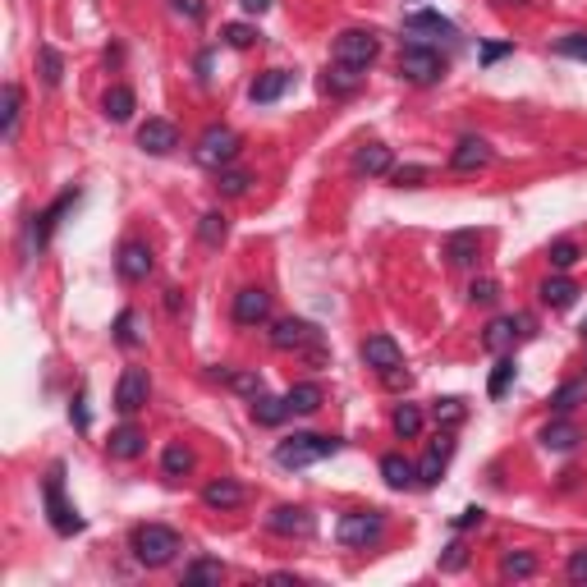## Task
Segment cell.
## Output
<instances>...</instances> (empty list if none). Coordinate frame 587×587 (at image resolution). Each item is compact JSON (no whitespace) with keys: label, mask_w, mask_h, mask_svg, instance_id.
Here are the masks:
<instances>
[{"label":"cell","mask_w":587,"mask_h":587,"mask_svg":"<svg viewBox=\"0 0 587 587\" xmlns=\"http://www.w3.org/2000/svg\"><path fill=\"white\" fill-rule=\"evenodd\" d=\"M175 10L189 14V19H202V5H198V0H175Z\"/></svg>","instance_id":"55"},{"label":"cell","mask_w":587,"mask_h":587,"mask_svg":"<svg viewBox=\"0 0 587 587\" xmlns=\"http://www.w3.org/2000/svg\"><path fill=\"white\" fill-rule=\"evenodd\" d=\"M510 381H514V358H500V363H496V372H491L487 395H491V399H500L505 390H510Z\"/></svg>","instance_id":"44"},{"label":"cell","mask_w":587,"mask_h":587,"mask_svg":"<svg viewBox=\"0 0 587 587\" xmlns=\"http://www.w3.org/2000/svg\"><path fill=\"white\" fill-rule=\"evenodd\" d=\"M565 574H569V583H587V551H574V555H569Z\"/></svg>","instance_id":"50"},{"label":"cell","mask_w":587,"mask_h":587,"mask_svg":"<svg viewBox=\"0 0 587 587\" xmlns=\"http://www.w3.org/2000/svg\"><path fill=\"white\" fill-rule=\"evenodd\" d=\"M266 528H271L276 537H299V542H308L312 532H317V519H312V510H303V505H276V510L266 514Z\"/></svg>","instance_id":"9"},{"label":"cell","mask_w":587,"mask_h":587,"mask_svg":"<svg viewBox=\"0 0 587 587\" xmlns=\"http://www.w3.org/2000/svg\"><path fill=\"white\" fill-rule=\"evenodd\" d=\"M578 441H583V436H578V427H574L565 413L542 427V450H555V455H560V450H574Z\"/></svg>","instance_id":"24"},{"label":"cell","mask_w":587,"mask_h":587,"mask_svg":"<svg viewBox=\"0 0 587 587\" xmlns=\"http://www.w3.org/2000/svg\"><path fill=\"white\" fill-rule=\"evenodd\" d=\"M239 147H244V138H239L234 129H225V124H211L202 138H198V147H193V156H198V166L202 170H225L234 156H239Z\"/></svg>","instance_id":"4"},{"label":"cell","mask_w":587,"mask_h":587,"mask_svg":"<svg viewBox=\"0 0 587 587\" xmlns=\"http://www.w3.org/2000/svg\"><path fill=\"white\" fill-rule=\"evenodd\" d=\"M322 399H326V390L317 381H299V386H289L285 404H289V413H317V409H322Z\"/></svg>","instance_id":"25"},{"label":"cell","mask_w":587,"mask_h":587,"mask_svg":"<svg viewBox=\"0 0 587 587\" xmlns=\"http://www.w3.org/2000/svg\"><path fill=\"white\" fill-rule=\"evenodd\" d=\"M523 335H532V322H528V317H496V322L482 331V349H487V354H510Z\"/></svg>","instance_id":"10"},{"label":"cell","mask_w":587,"mask_h":587,"mask_svg":"<svg viewBox=\"0 0 587 587\" xmlns=\"http://www.w3.org/2000/svg\"><path fill=\"white\" fill-rule=\"evenodd\" d=\"M381 56V37L372 33V28H344L331 46V60L335 65H349V69H367V65H377Z\"/></svg>","instance_id":"3"},{"label":"cell","mask_w":587,"mask_h":587,"mask_svg":"<svg viewBox=\"0 0 587 587\" xmlns=\"http://www.w3.org/2000/svg\"><path fill=\"white\" fill-rule=\"evenodd\" d=\"M578 299V285L569 280V276H551L546 285H542V303L546 308H569Z\"/></svg>","instance_id":"31"},{"label":"cell","mask_w":587,"mask_h":587,"mask_svg":"<svg viewBox=\"0 0 587 587\" xmlns=\"http://www.w3.org/2000/svg\"><path fill=\"white\" fill-rule=\"evenodd\" d=\"M60 477H65V468L56 464V468H51V477H46V514H51V528L69 537V532L83 528V519H78V514L69 510V500H65V482H60Z\"/></svg>","instance_id":"8"},{"label":"cell","mask_w":587,"mask_h":587,"mask_svg":"<svg viewBox=\"0 0 587 587\" xmlns=\"http://www.w3.org/2000/svg\"><path fill=\"white\" fill-rule=\"evenodd\" d=\"M482 519H487V510H482V505H468V510L455 519V528H459V532H468V528H482Z\"/></svg>","instance_id":"52"},{"label":"cell","mask_w":587,"mask_h":587,"mask_svg":"<svg viewBox=\"0 0 587 587\" xmlns=\"http://www.w3.org/2000/svg\"><path fill=\"white\" fill-rule=\"evenodd\" d=\"M399 74L409 78V83L418 88H432L436 78H445V56L432 46H422V42H409L404 51H399Z\"/></svg>","instance_id":"5"},{"label":"cell","mask_w":587,"mask_h":587,"mask_svg":"<svg viewBox=\"0 0 587 587\" xmlns=\"http://www.w3.org/2000/svg\"><path fill=\"white\" fill-rule=\"evenodd\" d=\"M390 427H395L399 441H413V436L422 432V409H418V404H399L395 418H390Z\"/></svg>","instance_id":"35"},{"label":"cell","mask_w":587,"mask_h":587,"mask_svg":"<svg viewBox=\"0 0 587 587\" xmlns=\"http://www.w3.org/2000/svg\"><path fill=\"white\" fill-rule=\"evenodd\" d=\"M390 179L399 184V189H418V184L427 179V170L422 166H399V170H390Z\"/></svg>","instance_id":"49"},{"label":"cell","mask_w":587,"mask_h":587,"mask_svg":"<svg viewBox=\"0 0 587 587\" xmlns=\"http://www.w3.org/2000/svg\"><path fill=\"white\" fill-rule=\"evenodd\" d=\"M491 161V147L482 138H464L455 152H450V166H455L459 175H473V170H482Z\"/></svg>","instance_id":"20"},{"label":"cell","mask_w":587,"mask_h":587,"mask_svg":"<svg viewBox=\"0 0 587 587\" xmlns=\"http://www.w3.org/2000/svg\"><path fill=\"white\" fill-rule=\"evenodd\" d=\"M560 56H569V60H587V33H565L555 42Z\"/></svg>","instance_id":"46"},{"label":"cell","mask_w":587,"mask_h":587,"mask_svg":"<svg viewBox=\"0 0 587 587\" xmlns=\"http://www.w3.org/2000/svg\"><path fill=\"white\" fill-rule=\"evenodd\" d=\"M546 257H551V266H555V271H569V266L583 257V248L574 244V239H555V244L546 248Z\"/></svg>","instance_id":"40"},{"label":"cell","mask_w":587,"mask_h":587,"mask_svg":"<svg viewBox=\"0 0 587 587\" xmlns=\"http://www.w3.org/2000/svg\"><path fill=\"white\" fill-rule=\"evenodd\" d=\"M381 477H386V487L404 491V487L418 482V464H409L404 455H386V459H381Z\"/></svg>","instance_id":"27"},{"label":"cell","mask_w":587,"mask_h":587,"mask_svg":"<svg viewBox=\"0 0 587 587\" xmlns=\"http://www.w3.org/2000/svg\"><path fill=\"white\" fill-rule=\"evenodd\" d=\"M358 83H363V69H349V65H335V69H326V78H322V88H326L331 97H349V92H358Z\"/></svg>","instance_id":"29"},{"label":"cell","mask_w":587,"mask_h":587,"mask_svg":"<svg viewBox=\"0 0 587 587\" xmlns=\"http://www.w3.org/2000/svg\"><path fill=\"white\" fill-rule=\"evenodd\" d=\"M115 340L124 344V349H133V344H143V312L124 308V312H120V322H115Z\"/></svg>","instance_id":"36"},{"label":"cell","mask_w":587,"mask_h":587,"mask_svg":"<svg viewBox=\"0 0 587 587\" xmlns=\"http://www.w3.org/2000/svg\"><path fill=\"white\" fill-rule=\"evenodd\" d=\"M363 363L377 367V372H390V367L404 363V349H399L390 335H367V340H363Z\"/></svg>","instance_id":"16"},{"label":"cell","mask_w":587,"mask_h":587,"mask_svg":"<svg viewBox=\"0 0 587 587\" xmlns=\"http://www.w3.org/2000/svg\"><path fill=\"white\" fill-rule=\"evenodd\" d=\"M583 340H587V322H583Z\"/></svg>","instance_id":"57"},{"label":"cell","mask_w":587,"mask_h":587,"mask_svg":"<svg viewBox=\"0 0 587 587\" xmlns=\"http://www.w3.org/2000/svg\"><path fill=\"white\" fill-rule=\"evenodd\" d=\"M340 450L335 436H317V432H294L276 445V464L280 468H308V464H322Z\"/></svg>","instance_id":"2"},{"label":"cell","mask_w":587,"mask_h":587,"mask_svg":"<svg viewBox=\"0 0 587 587\" xmlns=\"http://www.w3.org/2000/svg\"><path fill=\"white\" fill-rule=\"evenodd\" d=\"M477 248H482V234H477V230H455V234L445 239L450 266H468V262L477 257Z\"/></svg>","instance_id":"23"},{"label":"cell","mask_w":587,"mask_h":587,"mask_svg":"<svg viewBox=\"0 0 587 587\" xmlns=\"http://www.w3.org/2000/svg\"><path fill=\"white\" fill-rule=\"evenodd\" d=\"M381 377H386V386H390V390H409V386H413V372H404V363L390 367V372H381Z\"/></svg>","instance_id":"51"},{"label":"cell","mask_w":587,"mask_h":587,"mask_svg":"<svg viewBox=\"0 0 587 587\" xmlns=\"http://www.w3.org/2000/svg\"><path fill=\"white\" fill-rule=\"evenodd\" d=\"M464 399H455V395H450V399H436V409H432V418H436V427H459L464 422Z\"/></svg>","instance_id":"43"},{"label":"cell","mask_w":587,"mask_h":587,"mask_svg":"<svg viewBox=\"0 0 587 587\" xmlns=\"http://www.w3.org/2000/svg\"><path fill=\"white\" fill-rule=\"evenodd\" d=\"M216 377L221 381H230V390H239V395H248V399H257L262 395V377H257V372H216Z\"/></svg>","instance_id":"41"},{"label":"cell","mask_w":587,"mask_h":587,"mask_svg":"<svg viewBox=\"0 0 587 587\" xmlns=\"http://www.w3.org/2000/svg\"><path fill=\"white\" fill-rule=\"evenodd\" d=\"M514 46H505V42H491V46H482V65H496L500 56H510Z\"/></svg>","instance_id":"54"},{"label":"cell","mask_w":587,"mask_h":587,"mask_svg":"<svg viewBox=\"0 0 587 587\" xmlns=\"http://www.w3.org/2000/svg\"><path fill=\"white\" fill-rule=\"evenodd\" d=\"M289 83H294V74H289V69H266V74H257V78H253V88H248V97H253V106H266V101H280V97L289 92Z\"/></svg>","instance_id":"18"},{"label":"cell","mask_w":587,"mask_h":587,"mask_svg":"<svg viewBox=\"0 0 587 587\" xmlns=\"http://www.w3.org/2000/svg\"><path fill=\"white\" fill-rule=\"evenodd\" d=\"M381 532H386L381 510H354V514H340L335 523V537L344 546H372V542H381Z\"/></svg>","instance_id":"7"},{"label":"cell","mask_w":587,"mask_h":587,"mask_svg":"<svg viewBox=\"0 0 587 587\" xmlns=\"http://www.w3.org/2000/svg\"><path fill=\"white\" fill-rule=\"evenodd\" d=\"M409 33H432V37H455V23H450L445 14H432V10H418L404 19Z\"/></svg>","instance_id":"28"},{"label":"cell","mask_w":587,"mask_h":587,"mask_svg":"<svg viewBox=\"0 0 587 587\" xmlns=\"http://www.w3.org/2000/svg\"><path fill=\"white\" fill-rule=\"evenodd\" d=\"M147 395H152V377H147L143 367H129L124 377H120V386H115V409L124 418H133V413L147 404Z\"/></svg>","instance_id":"11"},{"label":"cell","mask_w":587,"mask_h":587,"mask_svg":"<svg viewBox=\"0 0 587 587\" xmlns=\"http://www.w3.org/2000/svg\"><path fill=\"white\" fill-rule=\"evenodd\" d=\"M496 299H500V285H496V280H473V285H468V303L491 308Z\"/></svg>","instance_id":"47"},{"label":"cell","mask_w":587,"mask_h":587,"mask_svg":"<svg viewBox=\"0 0 587 587\" xmlns=\"http://www.w3.org/2000/svg\"><path fill=\"white\" fill-rule=\"evenodd\" d=\"M583 399H587V381H565V386L551 395V409H555V413H569V409L583 404Z\"/></svg>","instance_id":"38"},{"label":"cell","mask_w":587,"mask_h":587,"mask_svg":"<svg viewBox=\"0 0 587 587\" xmlns=\"http://www.w3.org/2000/svg\"><path fill=\"white\" fill-rule=\"evenodd\" d=\"M111 459H138L143 450H147V436H143V427H133V422H124L120 432H111Z\"/></svg>","instance_id":"21"},{"label":"cell","mask_w":587,"mask_h":587,"mask_svg":"<svg viewBox=\"0 0 587 587\" xmlns=\"http://www.w3.org/2000/svg\"><path fill=\"white\" fill-rule=\"evenodd\" d=\"M193 450L184 445V441H175V445H166V455H161V473L166 477H184V473H193Z\"/></svg>","instance_id":"32"},{"label":"cell","mask_w":587,"mask_h":587,"mask_svg":"<svg viewBox=\"0 0 587 587\" xmlns=\"http://www.w3.org/2000/svg\"><path fill=\"white\" fill-rule=\"evenodd\" d=\"M225 569H221V560H193L189 569H184V583L189 587H202V583H221Z\"/></svg>","instance_id":"37"},{"label":"cell","mask_w":587,"mask_h":587,"mask_svg":"<svg viewBox=\"0 0 587 587\" xmlns=\"http://www.w3.org/2000/svg\"><path fill=\"white\" fill-rule=\"evenodd\" d=\"M129 551H133V560H138V565H147V569H166L170 560L184 551V542H179V532L166 528V523H143V528H133Z\"/></svg>","instance_id":"1"},{"label":"cell","mask_w":587,"mask_h":587,"mask_svg":"<svg viewBox=\"0 0 587 587\" xmlns=\"http://www.w3.org/2000/svg\"><path fill=\"white\" fill-rule=\"evenodd\" d=\"M239 5H244V14H266V10H271V0H239Z\"/></svg>","instance_id":"56"},{"label":"cell","mask_w":587,"mask_h":587,"mask_svg":"<svg viewBox=\"0 0 587 587\" xmlns=\"http://www.w3.org/2000/svg\"><path fill=\"white\" fill-rule=\"evenodd\" d=\"M37 60H42V83H46V88H60V74H65L60 51H56V46H42Z\"/></svg>","instance_id":"42"},{"label":"cell","mask_w":587,"mask_h":587,"mask_svg":"<svg viewBox=\"0 0 587 587\" xmlns=\"http://www.w3.org/2000/svg\"><path fill=\"white\" fill-rule=\"evenodd\" d=\"M101 111H106V120H115V124H124V120H133V111H138V97H133V88H111L106 92V101H101Z\"/></svg>","instance_id":"26"},{"label":"cell","mask_w":587,"mask_h":587,"mask_svg":"<svg viewBox=\"0 0 587 587\" xmlns=\"http://www.w3.org/2000/svg\"><path fill=\"white\" fill-rule=\"evenodd\" d=\"M500 574L505 578H532L537 574V555L532 551H505L500 555Z\"/></svg>","instance_id":"33"},{"label":"cell","mask_w":587,"mask_h":587,"mask_svg":"<svg viewBox=\"0 0 587 587\" xmlns=\"http://www.w3.org/2000/svg\"><path fill=\"white\" fill-rule=\"evenodd\" d=\"M248 184H253L248 170H230V166L216 170V189H221L225 198H244V193H248Z\"/></svg>","instance_id":"39"},{"label":"cell","mask_w":587,"mask_h":587,"mask_svg":"<svg viewBox=\"0 0 587 587\" xmlns=\"http://www.w3.org/2000/svg\"><path fill=\"white\" fill-rule=\"evenodd\" d=\"M450 455H455V441L441 432L436 445L427 450V459L418 464V482H422V487H436V482H441V473H445V464H450Z\"/></svg>","instance_id":"17"},{"label":"cell","mask_w":587,"mask_h":587,"mask_svg":"<svg viewBox=\"0 0 587 587\" xmlns=\"http://www.w3.org/2000/svg\"><path fill=\"white\" fill-rule=\"evenodd\" d=\"M225 42H230L234 51H248V46L257 42V28H253V23H225Z\"/></svg>","instance_id":"45"},{"label":"cell","mask_w":587,"mask_h":587,"mask_svg":"<svg viewBox=\"0 0 587 587\" xmlns=\"http://www.w3.org/2000/svg\"><path fill=\"white\" fill-rule=\"evenodd\" d=\"M271 317V294L266 289H239L234 294V322L239 326H262Z\"/></svg>","instance_id":"12"},{"label":"cell","mask_w":587,"mask_h":587,"mask_svg":"<svg viewBox=\"0 0 587 587\" xmlns=\"http://www.w3.org/2000/svg\"><path fill=\"white\" fill-rule=\"evenodd\" d=\"M464 565H468V551H464L459 542H450V546H445V555H441V569H445V574H459Z\"/></svg>","instance_id":"48"},{"label":"cell","mask_w":587,"mask_h":587,"mask_svg":"<svg viewBox=\"0 0 587 587\" xmlns=\"http://www.w3.org/2000/svg\"><path fill=\"white\" fill-rule=\"evenodd\" d=\"M152 266H156V257H152V248L147 244H138V239H133V244H124L120 248V257H115V271L124 276V280H147L152 276Z\"/></svg>","instance_id":"14"},{"label":"cell","mask_w":587,"mask_h":587,"mask_svg":"<svg viewBox=\"0 0 587 587\" xmlns=\"http://www.w3.org/2000/svg\"><path fill=\"white\" fill-rule=\"evenodd\" d=\"M225 234H230L225 211H207V216L198 221V239H202L207 248H221V244H225Z\"/></svg>","instance_id":"34"},{"label":"cell","mask_w":587,"mask_h":587,"mask_svg":"<svg viewBox=\"0 0 587 587\" xmlns=\"http://www.w3.org/2000/svg\"><path fill=\"white\" fill-rule=\"evenodd\" d=\"M83 404H88V399L78 395V399H74V409H69V418H74V427H78V432H88V409H83Z\"/></svg>","instance_id":"53"},{"label":"cell","mask_w":587,"mask_h":587,"mask_svg":"<svg viewBox=\"0 0 587 587\" xmlns=\"http://www.w3.org/2000/svg\"><path fill=\"white\" fill-rule=\"evenodd\" d=\"M271 344L276 349H308L312 363H326V349H322V331H317L312 322H303V317H285V322H276L271 331Z\"/></svg>","instance_id":"6"},{"label":"cell","mask_w":587,"mask_h":587,"mask_svg":"<svg viewBox=\"0 0 587 587\" xmlns=\"http://www.w3.org/2000/svg\"><path fill=\"white\" fill-rule=\"evenodd\" d=\"M19 120H23V88L5 83V92H0V133H5V143L19 138Z\"/></svg>","instance_id":"19"},{"label":"cell","mask_w":587,"mask_h":587,"mask_svg":"<svg viewBox=\"0 0 587 587\" xmlns=\"http://www.w3.org/2000/svg\"><path fill=\"white\" fill-rule=\"evenodd\" d=\"M285 418H289V404H285V399H271L266 390L253 399V422H257V427H280Z\"/></svg>","instance_id":"30"},{"label":"cell","mask_w":587,"mask_h":587,"mask_svg":"<svg viewBox=\"0 0 587 587\" xmlns=\"http://www.w3.org/2000/svg\"><path fill=\"white\" fill-rule=\"evenodd\" d=\"M138 147L152 152V156H166V152L179 147V129H175L170 120H161V115H152V120L138 129Z\"/></svg>","instance_id":"13"},{"label":"cell","mask_w":587,"mask_h":587,"mask_svg":"<svg viewBox=\"0 0 587 587\" xmlns=\"http://www.w3.org/2000/svg\"><path fill=\"white\" fill-rule=\"evenodd\" d=\"M244 500H248V491H244V482H234V477H216V482L202 487L207 510H239Z\"/></svg>","instance_id":"15"},{"label":"cell","mask_w":587,"mask_h":587,"mask_svg":"<svg viewBox=\"0 0 587 587\" xmlns=\"http://www.w3.org/2000/svg\"><path fill=\"white\" fill-rule=\"evenodd\" d=\"M354 175H390V147L386 143H367L354 152Z\"/></svg>","instance_id":"22"}]
</instances>
